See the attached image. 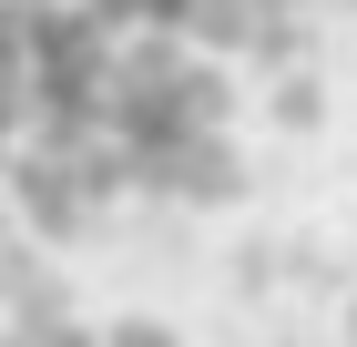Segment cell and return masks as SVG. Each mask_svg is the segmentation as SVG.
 <instances>
[{
    "instance_id": "cell-1",
    "label": "cell",
    "mask_w": 357,
    "mask_h": 347,
    "mask_svg": "<svg viewBox=\"0 0 357 347\" xmlns=\"http://www.w3.org/2000/svg\"><path fill=\"white\" fill-rule=\"evenodd\" d=\"M72 347H164V337H153V327L133 317V327H102V337H72Z\"/></svg>"
}]
</instances>
